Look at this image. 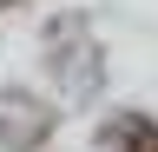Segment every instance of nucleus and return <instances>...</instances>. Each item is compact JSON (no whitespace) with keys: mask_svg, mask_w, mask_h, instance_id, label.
<instances>
[{"mask_svg":"<svg viewBox=\"0 0 158 152\" xmlns=\"http://www.w3.org/2000/svg\"><path fill=\"white\" fill-rule=\"evenodd\" d=\"M125 152H158V119H132L125 126Z\"/></svg>","mask_w":158,"mask_h":152,"instance_id":"nucleus-1","label":"nucleus"}]
</instances>
